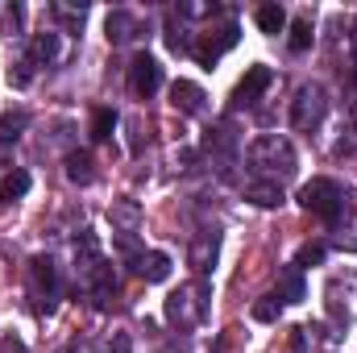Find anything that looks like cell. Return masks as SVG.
Masks as SVG:
<instances>
[{"instance_id":"e0dca14e","label":"cell","mask_w":357,"mask_h":353,"mask_svg":"<svg viewBox=\"0 0 357 353\" xmlns=\"http://www.w3.org/2000/svg\"><path fill=\"white\" fill-rule=\"evenodd\" d=\"M245 200L258 204V208H278L282 204V183H270V179H254L245 187Z\"/></svg>"},{"instance_id":"6da1fadb","label":"cell","mask_w":357,"mask_h":353,"mask_svg":"<svg viewBox=\"0 0 357 353\" xmlns=\"http://www.w3.org/2000/svg\"><path fill=\"white\" fill-rule=\"evenodd\" d=\"M245 163L258 179H270V183H282L299 171V158H295V146L282 137V133H262L250 150H245Z\"/></svg>"},{"instance_id":"f546056e","label":"cell","mask_w":357,"mask_h":353,"mask_svg":"<svg viewBox=\"0 0 357 353\" xmlns=\"http://www.w3.org/2000/svg\"><path fill=\"white\" fill-rule=\"evenodd\" d=\"M278 312H282L278 295H266V299H258V303H254V320H262V324H274V320H278Z\"/></svg>"},{"instance_id":"d6a6232c","label":"cell","mask_w":357,"mask_h":353,"mask_svg":"<svg viewBox=\"0 0 357 353\" xmlns=\"http://www.w3.org/2000/svg\"><path fill=\"white\" fill-rule=\"evenodd\" d=\"M0 353H29V350H25V341H21V337H13V333H8V337H0Z\"/></svg>"},{"instance_id":"f1b7e54d","label":"cell","mask_w":357,"mask_h":353,"mask_svg":"<svg viewBox=\"0 0 357 353\" xmlns=\"http://www.w3.org/2000/svg\"><path fill=\"white\" fill-rule=\"evenodd\" d=\"M324 254H328V250H324L320 241H307V246H299L295 266H299V270H303V266H320V262H324Z\"/></svg>"},{"instance_id":"30bf717a","label":"cell","mask_w":357,"mask_h":353,"mask_svg":"<svg viewBox=\"0 0 357 353\" xmlns=\"http://www.w3.org/2000/svg\"><path fill=\"white\" fill-rule=\"evenodd\" d=\"M216 254H220V237L216 233H199V237H191V246H187V262L195 274H208L212 266H216Z\"/></svg>"},{"instance_id":"4dcf8cb0","label":"cell","mask_w":357,"mask_h":353,"mask_svg":"<svg viewBox=\"0 0 357 353\" xmlns=\"http://www.w3.org/2000/svg\"><path fill=\"white\" fill-rule=\"evenodd\" d=\"M50 13H54V17H63V21H67V25H75V29L84 25V8H71V4H54Z\"/></svg>"},{"instance_id":"44dd1931","label":"cell","mask_w":357,"mask_h":353,"mask_svg":"<svg viewBox=\"0 0 357 353\" xmlns=\"http://www.w3.org/2000/svg\"><path fill=\"white\" fill-rule=\"evenodd\" d=\"M125 129H129V154H142V150H146V142H150L142 112H129V117H125Z\"/></svg>"},{"instance_id":"1f68e13d","label":"cell","mask_w":357,"mask_h":353,"mask_svg":"<svg viewBox=\"0 0 357 353\" xmlns=\"http://www.w3.org/2000/svg\"><path fill=\"white\" fill-rule=\"evenodd\" d=\"M208 13H212V4H199V0L178 4V17H208Z\"/></svg>"},{"instance_id":"484cf974","label":"cell","mask_w":357,"mask_h":353,"mask_svg":"<svg viewBox=\"0 0 357 353\" xmlns=\"http://www.w3.org/2000/svg\"><path fill=\"white\" fill-rule=\"evenodd\" d=\"M333 233H337V246H341V250L357 254V212H354L349 225H345V220H333Z\"/></svg>"},{"instance_id":"4316f807","label":"cell","mask_w":357,"mask_h":353,"mask_svg":"<svg viewBox=\"0 0 357 353\" xmlns=\"http://www.w3.org/2000/svg\"><path fill=\"white\" fill-rule=\"evenodd\" d=\"M96 353H133V341H129L125 333H104V337L96 341Z\"/></svg>"},{"instance_id":"83f0119b","label":"cell","mask_w":357,"mask_h":353,"mask_svg":"<svg viewBox=\"0 0 357 353\" xmlns=\"http://www.w3.org/2000/svg\"><path fill=\"white\" fill-rule=\"evenodd\" d=\"M29 80H33V59L25 54V59H17V63L8 67V84H13V88H29Z\"/></svg>"},{"instance_id":"2e32d148","label":"cell","mask_w":357,"mask_h":353,"mask_svg":"<svg viewBox=\"0 0 357 353\" xmlns=\"http://www.w3.org/2000/svg\"><path fill=\"white\" fill-rule=\"evenodd\" d=\"M133 266H137V274H142L146 283H167V278H171V258H167L162 250H150V254H142Z\"/></svg>"},{"instance_id":"603a6c76","label":"cell","mask_w":357,"mask_h":353,"mask_svg":"<svg viewBox=\"0 0 357 353\" xmlns=\"http://www.w3.org/2000/svg\"><path fill=\"white\" fill-rule=\"evenodd\" d=\"M25 125H29V117L25 112H4L0 117V142L8 146V142H17L21 133H25Z\"/></svg>"},{"instance_id":"7a4b0ae2","label":"cell","mask_w":357,"mask_h":353,"mask_svg":"<svg viewBox=\"0 0 357 353\" xmlns=\"http://www.w3.org/2000/svg\"><path fill=\"white\" fill-rule=\"evenodd\" d=\"M208 303H212L208 283H204V278H191V283H183L178 291H171V295H167V320L175 324L178 333H191L195 324H204Z\"/></svg>"},{"instance_id":"5bb4252c","label":"cell","mask_w":357,"mask_h":353,"mask_svg":"<svg viewBox=\"0 0 357 353\" xmlns=\"http://www.w3.org/2000/svg\"><path fill=\"white\" fill-rule=\"evenodd\" d=\"M108 220H112L116 233H137V225H142V204H137V200H116V204L108 208Z\"/></svg>"},{"instance_id":"cb8c5ba5","label":"cell","mask_w":357,"mask_h":353,"mask_svg":"<svg viewBox=\"0 0 357 353\" xmlns=\"http://www.w3.org/2000/svg\"><path fill=\"white\" fill-rule=\"evenodd\" d=\"M312 38H316V33H312V17H299V21L291 25V50L303 54V50L312 46Z\"/></svg>"},{"instance_id":"8fae6325","label":"cell","mask_w":357,"mask_h":353,"mask_svg":"<svg viewBox=\"0 0 357 353\" xmlns=\"http://www.w3.org/2000/svg\"><path fill=\"white\" fill-rule=\"evenodd\" d=\"M29 59H33V67H54V63L63 59V38H59V29H42V33H33V42H29Z\"/></svg>"},{"instance_id":"ac0fdd59","label":"cell","mask_w":357,"mask_h":353,"mask_svg":"<svg viewBox=\"0 0 357 353\" xmlns=\"http://www.w3.org/2000/svg\"><path fill=\"white\" fill-rule=\"evenodd\" d=\"M278 299L282 303H299L303 299V270L299 266H287L282 278H278Z\"/></svg>"},{"instance_id":"e575fe53","label":"cell","mask_w":357,"mask_h":353,"mask_svg":"<svg viewBox=\"0 0 357 353\" xmlns=\"http://www.w3.org/2000/svg\"><path fill=\"white\" fill-rule=\"evenodd\" d=\"M67 353H75V350H67Z\"/></svg>"},{"instance_id":"ba28073f","label":"cell","mask_w":357,"mask_h":353,"mask_svg":"<svg viewBox=\"0 0 357 353\" xmlns=\"http://www.w3.org/2000/svg\"><path fill=\"white\" fill-rule=\"evenodd\" d=\"M270 80H274L270 67H250V71L241 75V84L233 88V104H237V108H254V104L262 100V91L270 88Z\"/></svg>"},{"instance_id":"d4e9b609","label":"cell","mask_w":357,"mask_h":353,"mask_svg":"<svg viewBox=\"0 0 357 353\" xmlns=\"http://www.w3.org/2000/svg\"><path fill=\"white\" fill-rule=\"evenodd\" d=\"M25 191H29V175H25V171H8L4 183H0V195H4V200H21Z\"/></svg>"},{"instance_id":"d6986e66","label":"cell","mask_w":357,"mask_h":353,"mask_svg":"<svg viewBox=\"0 0 357 353\" xmlns=\"http://www.w3.org/2000/svg\"><path fill=\"white\" fill-rule=\"evenodd\" d=\"M91 167H96V163H91V154H84V150H71V154H67V179H71V183L88 187L91 179H96Z\"/></svg>"},{"instance_id":"52a82bcc","label":"cell","mask_w":357,"mask_h":353,"mask_svg":"<svg viewBox=\"0 0 357 353\" xmlns=\"http://www.w3.org/2000/svg\"><path fill=\"white\" fill-rule=\"evenodd\" d=\"M233 46H237V25L229 21V25H220L216 33H208V38H204L199 46H191V54H195V59H199L204 67H212V63H216V59H220L225 50H233Z\"/></svg>"},{"instance_id":"ffe728a7","label":"cell","mask_w":357,"mask_h":353,"mask_svg":"<svg viewBox=\"0 0 357 353\" xmlns=\"http://www.w3.org/2000/svg\"><path fill=\"white\" fill-rule=\"evenodd\" d=\"M258 29H262V33H282V29H287L282 4H262V8H258Z\"/></svg>"},{"instance_id":"277c9868","label":"cell","mask_w":357,"mask_h":353,"mask_svg":"<svg viewBox=\"0 0 357 353\" xmlns=\"http://www.w3.org/2000/svg\"><path fill=\"white\" fill-rule=\"evenodd\" d=\"M324 112H328V91L320 88V84H303V88L295 91V100H291V125L295 129L312 133L324 121Z\"/></svg>"},{"instance_id":"3957f363","label":"cell","mask_w":357,"mask_h":353,"mask_svg":"<svg viewBox=\"0 0 357 353\" xmlns=\"http://www.w3.org/2000/svg\"><path fill=\"white\" fill-rule=\"evenodd\" d=\"M299 204H303L307 212L324 216V220H341V212L349 208V195H345V187L333 183V179H312V183L299 187Z\"/></svg>"},{"instance_id":"4fadbf2b","label":"cell","mask_w":357,"mask_h":353,"mask_svg":"<svg viewBox=\"0 0 357 353\" xmlns=\"http://www.w3.org/2000/svg\"><path fill=\"white\" fill-rule=\"evenodd\" d=\"M204 150L216 154V158H233V150H237V133H233V125H229V121L212 125L208 137H204Z\"/></svg>"},{"instance_id":"9c48e42d","label":"cell","mask_w":357,"mask_h":353,"mask_svg":"<svg viewBox=\"0 0 357 353\" xmlns=\"http://www.w3.org/2000/svg\"><path fill=\"white\" fill-rule=\"evenodd\" d=\"M84 278H88V295L96 308H108L112 303V295H116V274H112V266L108 262H96L84 270Z\"/></svg>"},{"instance_id":"9a60e30c","label":"cell","mask_w":357,"mask_h":353,"mask_svg":"<svg viewBox=\"0 0 357 353\" xmlns=\"http://www.w3.org/2000/svg\"><path fill=\"white\" fill-rule=\"evenodd\" d=\"M104 33H108V42H112V46L133 42V38H137V21H133L125 8H112V13H108V21H104Z\"/></svg>"},{"instance_id":"5b68a950","label":"cell","mask_w":357,"mask_h":353,"mask_svg":"<svg viewBox=\"0 0 357 353\" xmlns=\"http://www.w3.org/2000/svg\"><path fill=\"white\" fill-rule=\"evenodd\" d=\"M63 295V283H59V266L50 258H33L29 262V299L38 312H50Z\"/></svg>"},{"instance_id":"7402d4cb","label":"cell","mask_w":357,"mask_h":353,"mask_svg":"<svg viewBox=\"0 0 357 353\" xmlns=\"http://www.w3.org/2000/svg\"><path fill=\"white\" fill-rule=\"evenodd\" d=\"M112 129H116V112L112 108H96V117H91V142H108Z\"/></svg>"},{"instance_id":"7c38bea8","label":"cell","mask_w":357,"mask_h":353,"mask_svg":"<svg viewBox=\"0 0 357 353\" xmlns=\"http://www.w3.org/2000/svg\"><path fill=\"white\" fill-rule=\"evenodd\" d=\"M171 104H175L178 112H187V117H199L204 108H208V96L199 84H191V80H178L175 88H171Z\"/></svg>"},{"instance_id":"836d02e7","label":"cell","mask_w":357,"mask_h":353,"mask_svg":"<svg viewBox=\"0 0 357 353\" xmlns=\"http://www.w3.org/2000/svg\"><path fill=\"white\" fill-rule=\"evenodd\" d=\"M349 121H354V129H357V100H354V108H349Z\"/></svg>"},{"instance_id":"8992f818","label":"cell","mask_w":357,"mask_h":353,"mask_svg":"<svg viewBox=\"0 0 357 353\" xmlns=\"http://www.w3.org/2000/svg\"><path fill=\"white\" fill-rule=\"evenodd\" d=\"M129 88H133V96H146V100L162 88V67H158V59L137 54V59L129 63Z\"/></svg>"}]
</instances>
